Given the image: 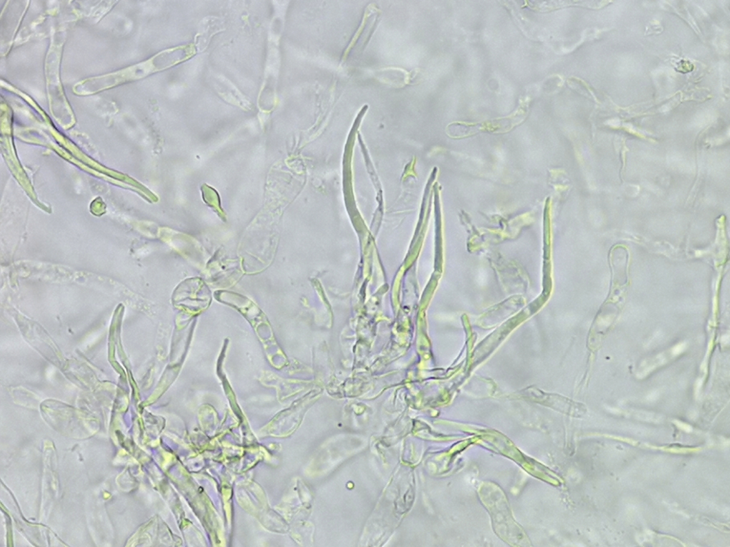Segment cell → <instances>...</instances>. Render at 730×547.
Wrapping results in <instances>:
<instances>
[{
  "instance_id": "1",
  "label": "cell",
  "mask_w": 730,
  "mask_h": 547,
  "mask_svg": "<svg viewBox=\"0 0 730 547\" xmlns=\"http://www.w3.org/2000/svg\"><path fill=\"white\" fill-rule=\"evenodd\" d=\"M523 395L534 402L549 406L567 414L578 415L586 411V409L582 404L572 402L569 398L556 394L547 393L538 389H527L524 391Z\"/></svg>"
},
{
  "instance_id": "2",
  "label": "cell",
  "mask_w": 730,
  "mask_h": 547,
  "mask_svg": "<svg viewBox=\"0 0 730 547\" xmlns=\"http://www.w3.org/2000/svg\"><path fill=\"white\" fill-rule=\"evenodd\" d=\"M487 123H468L456 122L449 126L450 136L456 138L469 136L480 131H487Z\"/></svg>"
}]
</instances>
